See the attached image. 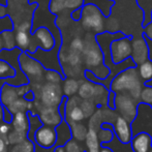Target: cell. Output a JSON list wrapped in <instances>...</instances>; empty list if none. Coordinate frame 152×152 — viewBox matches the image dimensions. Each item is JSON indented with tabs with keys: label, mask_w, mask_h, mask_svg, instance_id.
<instances>
[{
	"label": "cell",
	"mask_w": 152,
	"mask_h": 152,
	"mask_svg": "<svg viewBox=\"0 0 152 152\" xmlns=\"http://www.w3.org/2000/svg\"><path fill=\"white\" fill-rule=\"evenodd\" d=\"M128 90L132 97L139 98L142 92V83L137 67H129L119 72L110 83V91L115 93Z\"/></svg>",
	"instance_id": "6da1fadb"
},
{
	"label": "cell",
	"mask_w": 152,
	"mask_h": 152,
	"mask_svg": "<svg viewBox=\"0 0 152 152\" xmlns=\"http://www.w3.org/2000/svg\"><path fill=\"white\" fill-rule=\"evenodd\" d=\"M18 64L22 72L26 76L29 84L34 81L39 82L42 79L46 69H48L39 61L31 57L27 52L20 53L18 57Z\"/></svg>",
	"instance_id": "7a4b0ae2"
},
{
	"label": "cell",
	"mask_w": 152,
	"mask_h": 152,
	"mask_svg": "<svg viewBox=\"0 0 152 152\" xmlns=\"http://www.w3.org/2000/svg\"><path fill=\"white\" fill-rule=\"evenodd\" d=\"M81 22L84 28L93 30L95 35L106 31L104 30L106 18H104L100 10L93 4H84L82 6Z\"/></svg>",
	"instance_id": "3957f363"
},
{
	"label": "cell",
	"mask_w": 152,
	"mask_h": 152,
	"mask_svg": "<svg viewBox=\"0 0 152 152\" xmlns=\"http://www.w3.org/2000/svg\"><path fill=\"white\" fill-rule=\"evenodd\" d=\"M31 34V47L28 54H34L37 51V49H40L44 52H50L56 47V39L55 36L50 29L45 26H40L33 31Z\"/></svg>",
	"instance_id": "277c9868"
},
{
	"label": "cell",
	"mask_w": 152,
	"mask_h": 152,
	"mask_svg": "<svg viewBox=\"0 0 152 152\" xmlns=\"http://www.w3.org/2000/svg\"><path fill=\"white\" fill-rule=\"evenodd\" d=\"M84 61L87 65V70L92 72L94 68L98 69H107V66L104 64V56H102V50L95 40V35L92 37V40H88V44L84 42Z\"/></svg>",
	"instance_id": "5b68a950"
},
{
	"label": "cell",
	"mask_w": 152,
	"mask_h": 152,
	"mask_svg": "<svg viewBox=\"0 0 152 152\" xmlns=\"http://www.w3.org/2000/svg\"><path fill=\"white\" fill-rule=\"evenodd\" d=\"M132 35H126L123 38L114 40L110 45L111 58L114 64H120L132 56Z\"/></svg>",
	"instance_id": "8992f818"
},
{
	"label": "cell",
	"mask_w": 152,
	"mask_h": 152,
	"mask_svg": "<svg viewBox=\"0 0 152 152\" xmlns=\"http://www.w3.org/2000/svg\"><path fill=\"white\" fill-rule=\"evenodd\" d=\"M30 90L29 84H23L21 86H14L8 83H4L0 90V104L7 108L19 97H23L24 94Z\"/></svg>",
	"instance_id": "52a82bcc"
},
{
	"label": "cell",
	"mask_w": 152,
	"mask_h": 152,
	"mask_svg": "<svg viewBox=\"0 0 152 152\" xmlns=\"http://www.w3.org/2000/svg\"><path fill=\"white\" fill-rule=\"evenodd\" d=\"M57 127L49 125H42L36 128L34 132V141L39 147L45 149H50L54 147L58 140V134L56 132Z\"/></svg>",
	"instance_id": "ba28073f"
},
{
	"label": "cell",
	"mask_w": 152,
	"mask_h": 152,
	"mask_svg": "<svg viewBox=\"0 0 152 152\" xmlns=\"http://www.w3.org/2000/svg\"><path fill=\"white\" fill-rule=\"evenodd\" d=\"M64 95L62 88L59 84L47 83L42 88V102L45 107L59 108Z\"/></svg>",
	"instance_id": "9c48e42d"
},
{
	"label": "cell",
	"mask_w": 152,
	"mask_h": 152,
	"mask_svg": "<svg viewBox=\"0 0 152 152\" xmlns=\"http://www.w3.org/2000/svg\"><path fill=\"white\" fill-rule=\"evenodd\" d=\"M115 109L119 111V113L121 114L120 117L124 118L130 124L132 123L134 119L130 115L129 111L132 110L134 113H137V104H134V100L132 98V96L128 94L119 95L116 93V95H115Z\"/></svg>",
	"instance_id": "30bf717a"
},
{
	"label": "cell",
	"mask_w": 152,
	"mask_h": 152,
	"mask_svg": "<svg viewBox=\"0 0 152 152\" xmlns=\"http://www.w3.org/2000/svg\"><path fill=\"white\" fill-rule=\"evenodd\" d=\"M37 117L42 124L53 126V127H57L63 122V116L61 115L59 108L45 107L44 109H42Z\"/></svg>",
	"instance_id": "8fae6325"
},
{
	"label": "cell",
	"mask_w": 152,
	"mask_h": 152,
	"mask_svg": "<svg viewBox=\"0 0 152 152\" xmlns=\"http://www.w3.org/2000/svg\"><path fill=\"white\" fill-rule=\"evenodd\" d=\"M130 58L134 62L136 66L148 60V47L144 38H134L132 39V56Z\"/></svg>",
	"instance_id": "7c38bea8"
},
{
	"label": "cell",
	"mask_w": 152,
	"mask_h": 152,
	"mask_svg": "<svg viewBox=\"0 0 152 152\" xmlns=\"http://www.w3.org/2000/svg\"><path fill=\"white\" fill-rule=\"evenodd\" d=\"M130 144L134 152H149L152 148V137L146 132L134 134Z\"/></svg>",
	"instance_id": "4fadbf2b"
},
{
	"label": "cell",
	"mask_w": 152,
	"mask_h": 152,
	"mask_svg": "<svg viewBox=\"0 0 152 152\" xmlns=\"http://www.w3.org/2000/svg\"><path fill=\"white\" fill-rule=\"evenodd\" d=\"M114 134L117 136L121 143L123 144H128L130 143L132 138V130L130 127V123L127 122L124 118L118 116L116 118V123H115Z\"/></svg>",
	"instance_id": "5bb4252c"
},
{
	"label": "cell",
	"mask_w": 152,
	"mask_h": 152,
	"mask_svg": "<svg viewBox=\"0 0 152 152\" xmlns=\"http://www.w3.org/2000/svg\"><path fill=\"white\" fill-rule=\"evenodd\" d=\"M12 129L17 130L19 132H27L28 134L30 130V121H29L28 113L27 112H19L12 115Z\"/></svg>",
	"instance_id": "9a60e30c"
},
{
	"label": "cell",
	"mask_w": 152,
	"mask_h": 152,
	"mask_svg": "<svg viewBox=\"0 0 152 152\" xmlns=\"http://www.w3.org/2000/svg\"><path fill=\"white\" fill-rule=\"evenodd\" d=\"M16 46L21 52H29L31 47V34L28 31H14Z\"/></svg>",
	"instance_id": "2e32d148"
},
{
	"label": "cell",
	"mask_w": 152,
	"mask_h": 152,
	"mask_svg": "<svg viewBox=\"0 0 152 152\" xmlns=\"http://www.w3.org/2000/svg\"><path fill=\"white\" fill-rule=\"evenodd\" d=\"M114 0H84V4H93L95 5L100 12L102 14L104 18L108 19L110 18L111 14H112L113 6L115 5Z\"/></svg>",
	"instance_id": "e0dca14e"
},
{
	"label": "cell",
	"mask_w": 152,
	"mask_h": 152,
	"mask_svg": "<svg viewBox=\"0 0 152 152\" xmlns=\"http://www.w3.org/2000/svg\"><path fill=\"white\" fill-rule=\"evenodd\" d=\"M17 76V69L6 60L0 59V80L14 79Z\"/></svg>",
	"instance_id": "ac0fdd59"
},
{
	"label": "cell",
	"mask_w": 152,
	"mask_h": 152,
	"mask_svg": "<svg viewBox=\"0 0 152 152\" xmlns=\"http://www.w3.org/2000/svg\"><path fill=\"white\" fill-rule=\"evenodd\" d=\"M8 111L12 113V115L19 112H28L30 110V102H26L23 97H19L18 99H16L12 104L7 107Z\"/></svg>",
	"instance_id": "d6986e66"
},
{
	"label": "cell",
	"mask_w": 152,
	"mask_h": 152,
	"mask_svg": "<svg viewBox=\"0 0 152 152\" xmlns=\"http://www.w3.org/2000/svg\"><path fill=\"white\" fill-rule=\"evenodd\" d=\"M66 124H67L68 127H69L70 134H72V139H77L78 141H83L84 139H86L88 130L84 127V125L75 123V122H72V123H66Z\"/></svg>",
	"instance_id": "ffe728a7"
},
{
	"label": "cell",
	"mask_w": 152,
	"mask_h": 152,
	"mask_svg": "<svg viewBox=\"0 0 152 152\" xmlns=\"http://www.w3.org/2000/svg\"><path fill=\"white\" fill-rule=\"evenodd\" d=\"M64 84L62 87V92H63V95L66 96L67 98L72 97L75 93H77L79 90V83L77 80L75 79H70V78H65L64 79Z\"/></svg>",
	"instance_id": "44dd1931"
},
{
	"label": "cell",
	"mask_w": 152,
	"mask_h": 152,
	"mask_svg": "<svg viewBox=\"0 0 152 152\" xmlns=\"http://www.w3.org/2000/svg\"><path fill=\"white\" fill-rule=\"evenodd\" d=\"M8 152H35V146L31 140H29V136L22 142L16 145H12V148L8 149Z\"/></svg>",
	"instance_id": "7402d4cb"
},
{
	"label": "cell",
	"mask_w": 152,
	"mask_h": 152,
	"mask_svg": "<svg viewBox=\"0 0 152 152\" xmlns=\"http://www.w3.org/2000/svg\"><path fill=\"white\" fill-rule=\"evenodd\" d=\"M137 69H138L139 77L144 82H147L152 79V62L149 59L137 66Z\"/></svg>",
	"instance_id": "603a6c76"
},
{
	"label": "cell",
	"mask_w": 152,
	"mask_h": 152,
	"mask_svg": "<svg viewBox=\"0 0 152 152\" xmlns=\"http://www.w3.org/2000/svg\"><path fill=\"white\" fill-rule=\"evenodd\" d=\"M54 152H87L82 149V147L75 141V139L66 141L64 145L62 146H57L54 149Z\"/></svg>",
	"instance_id": "cb8c5ba5"
},
{
	"label": "cell",
	"mask_w": 152,
	"mask_h": 152,
	"mask_svg": "<svg viewBox=\"0 0 152 152\" xmlns=\"http://www.w3.org/2000/svg\"><path fill=\"white\" fill-rule=\"evenodd\" d=\"M86 143L89 152H99L100 143H98V138L96 136V132L89 128L86 136Z\"/></svg>",
	"instance_id": "d4e9b609"
},
{
	"label": "cell",
	"mask_w": 152,
	"mask_h": 152,
	"mask_svg": "<svg viewBox=\"0 0 152 152\" xmlns=\"http://www.w3.org/2000/svg\"><path fill=\"white\" fill-rule=\"evenodd\" d=\"M2 38L4 42V50L5 51H12L17 48L16 40H15V32L14 30H3L1 31Z\"/></svg>",
	"instance_id": "484cf974"
},
{
	"label": "cell",
	"mask_w": 152,
	"mask_h": 152,
	"mask_svg": "<svg viewBox=\"0 0 152 152\" xmlns=\"http://www.w3.org/2000/svg\"><path fill=\"white\" fill-rule=\"evenodd\" d=\"M94 87H95V84L91 82H86L80 85L78 90L80 97H82L83 99H90L91 97H93Z\"/></svg>",
	"instance_id": "4316f807"
},
{
	"label": "cell",
	"mask_w": 152,
	"mask_h": 152,
	"mask_svg": "<svg viewBox=\"0 0 152 152\" xmlns=\"http://www.w3.org/2000/svg\"><path fill=\"white\" fill-rule=\"evenodd\" d=\"M28 137V134L27 132H19L17 130H10V134L6 136V141H7V144L8 145H16L18 143L22 142L23 140Z\"/></svg>",
	"instance_id": "83f0119b"
},
{
	"label": "cell",
	"mask_w": 152,
	"mask_h": 152,
	"mask_svg": "<svg viewBox=\"0 0 152 152\" xmlns=\"http://www.w3.org/2000/svg\"><path fill=\"white\" fill-rule=\"evenodd\" d=\"M45 79H46V81H48V83H51V84H59L61 81L64 80L63 77L55 69H46Z\"/></svg>",
	"instance_id": "f1b7e54d"
},
{
	"label": "cell",
	"mask_w": 152,
	"mask_h": 152,
	"mask_svg": "<svg viewBox=\"0 0 152 152\" xmlns=\"http://www.w3.org/2000/svg\"><path fill=\"white\" fill-rule=\"evenodd\" d=\"M64 5H65V0H50L49 10L53 15L57 16V14H59L63 10V8H65Z\"/></svg>",
	"instance_id": "f546056e"
},
{
	"label": "cell",
	"mask_w": 152,
	"mask_h": 152,
	"mask_svg": "<svg viewBox=\"0 0 152 152\" xmlns=\"http://www.w3.org/2000/svg\"><path fill=\"white\" fill-rule=\"evenodd\" d=\"M83 50H84V42H83V39L80 37H75L70 42V51L81 54V53H83Z\"/></svg>",
	"instance_id": "4dcf8cb0"
},
{
	"label": "cell",
	"mask_w": 152,
	"mask_h": 152,
	"mask_svg": "<svg viewBox=\"0 0 152 152\" xmlns=\"http://www.w3.org/2000/svg\"><path fill=\"white\" fill-rule=\"evenodd\" d=\"M65 61L68 62V63H69L70 65H72V66L79 65V64L81 63V56H80V54H79V53H76V52H72V51H70V52L68 53L67 56H66Z\"/></svg>",
	"instance_id": "1f68e13d"
},
{
	"label": "cell",
	"mask_w": 152,
	"mask_h": 152,
	"mask_svg": "<svg viewBox=\"0 0 152 152\" xmlns=\"http://www.w3.org/2000/svg\"><path fill=\"white\" fill-rule=\"evenodd\" d=\"M141 98H142V104H152V88H144L141 92Z\"/></svg>",
	"instance_id": "d6a6232c"
},
{
	"label": "cell",
	"mask_w": 152,
	"mask_h": 152,
	"mask_svg": "<svg viewBox=\"0 0 152 152\" xmlns=\"http://www.w3.org/2000/svg\"><path fill=\"white\" fill-rule=\"evenodd\" d=\"M84 5V0H65V8H72V10L76 8L82 7Z\"/></svg>",
	"instance_id": "836d02e7"
},
{
	"label": "cell",
	"mask_w": 152,
	"mask_h": 152,
	"mask_svg": "<svg viewBox=\"0 0 152 152\" xmlns=\"http://www.w3.org/2000/svg\"><path fill=\"white\" fill-rule=\"evenodd\" d=\"M70 18H72V21L75 22H79L81 21V18H82V7H79L74 10L72 12H70Z\"/></svg>",
	"instance_id": "e575fe53"
},
{
	"label": "cell",
	"mask_w": 152,
	"mask_h": 152,
	"mask_svg": "<svg viewBox=\"0 0 152 152\" xmlns=\"http://www.w3.org/2000/svg\"><path fill=\"white\" fill-rule=\"evenodd\" d=\"M10 128H12V125L8 123H5V122L2 121L0 123V134L3 137H6L10 132Z\"/></svg>",
	"instance_id": "d590c367"
},
{
	"label": "cell",
	"mask_w": 152,
	"mask_h": 152,
	"mask_svg": "<svg viewBox=\"0 0 152 152\" xmlns=\"http://www.w3.org/2000/svg\"><path fill=\"white\" fill-rule=\"evenodd\" d=\"M115 95H116V93L114 91H109L107 102H108V106L111 110H115Z\"/></svg>",
	"instance_id": "8d00e7d4"
},
{
	"label": "cell",
	"mask_w": 152,
	"mask_h": 152,
	"mask_svg": "<svg viewBox=\"0 0 152 152\" xmlns=\"http://www.w3.org/2000/svg\"><path fill=\"white\" fill-rule=\"evenodd\" d=\"M10 145L7 144L6 141V137H3L0 134V152H8L10 149Z\"/></svg>",
	"instance_id": "74e56055"
},
{
	"label": "cell",
	"mask_w": 152,
	"mask_h": 152,
	"mask_svg": "<svg viewBox=\"0 0 152 152\" xmlns=\"http://www.w3.org/2000/svg\"><path fill=\"white\" fill-rule=\"evenodd\" d=\"M2 120H3V122L8 123V124L12 123V114L5 108V107H3V118H2Z\"/></svg>",
	"instance_id": "f35d334b"
},
{
	"label": "cell",
	"mask_w": 152,
	"mask_h": 152,
	"mask_svg": "<svg viewBox=\"0 0 152 152\" xmlns=\"http://www.w3.org/2000/svg\"><path fill=\"white\" fill-rule=\"evenodd\" d=\"M143 34H144L145 36H147L149 39L152 40V21H151V23H149L146 27H144Z\"/></svg>",
	"instance_id": "ab89813d"
},
{
	"label": "cell",
	"mask_w": 152,
	"mask_h": 152,
	"mask_svg": "<svg viewBox=\"0 0 152 152\" xmlns=\"http://www.w3.org/2000/svg\"><path fill=\"white\" fill-rule=\"evenodd\" d=\"M23 98H24L26 102H33V100L35 99V94H34V92L30 89V90H28V91L26 92V93L24 94Z\"/></svg>",
	"instance_id": "60d3db41"
},
{
	"label": "cell",
	"mask_w": 152,
	"mask_h": 152,
	"mask_svg": "<svg viewBox=\"0 0 152 152\" xmlns=\"http://www.w3.org/2000/svg\"><path fill=\"white\" fill-rule=\"evenodd\" d=\"M4 50V42H3V38H2V34L0 32V53Z\"/></svg>",
	"instance_id": "b9f144b4"
},
{
	"label": "cell",
	"mask_w": 152,
	"mask_h": 152,
	"mask_svg": "<svg viewBox=\"0 0 152 152\" xmlns=\"http://www.w3.org/2000/svg\"><path fill=\"white\" fill-rule=\"evenodd\" d=\"M144 86L145 87H148V88H152V79L147 82H144Z\"/></svg>",
	"instance_id": "7bdbcfd3"
},
{
	"label": "cell",
	"mask_w": 152,
	"mask_h": 152,
	"mask_svg": "<svg viewBox=\"0 0 152 152\" xmlns=\"http://www.w3.org/2000/svg\"><path fill=\"white\" fill-rule=\"evenodd\" d=\"M2 118H3V107L0 104V123H1L2 121Z\"/></svg>",
	"instance_id": "ee69618b"
},
{
	"label": "cell",
	"mask_w": 152,
	"mask_h": 152,
	"mask_svg": "<svg viewBox=\"0 0 152 152\" xmlns=\"http://www.w3.org/2000/svg\"><path fill=\"white\" fill-rule=\"evenodd\" d=\"M151 20H152V10H151Z\"/></svg>",
	"instance_id": "f6af8a7d"
},
{
	"label": "cell",
	"mask_w": 152,
	"mask_h": 152,
	"mask_svg": "<svg viewBox=\"0 0 152 152\" xmlns=\"http://www.w3.org/2000/svg\"><path fill=\"white\" fill-rule=\"evenodd\" d=\"M149 152H152V148H151V150H150V151H149Z\"/></svg>",
	"instance_id": "bcb514c9"
},
{
	"label": "cell",
	"mask_w": 152,
	"mask_h": 152,
	"mask_svg": "<svg viewBox=\"0 0 152 152\" xmlns=\"http://www.w3.org/2000/svg\"><path fill=\"white\" fill-rule=\"evenodd\" d=\"M150 106H151V108H152V104H150Z\"/></svg>",
	"instance_id": "7dc6e473"
}]
</instances>
